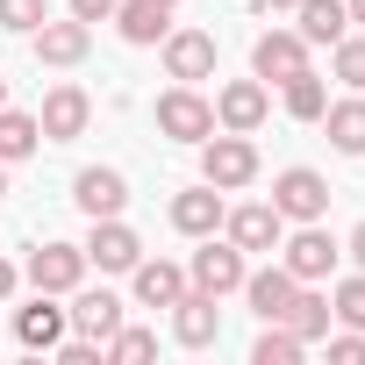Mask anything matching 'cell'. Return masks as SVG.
I'll list each match as a JSON object with an SVG mask.
<instances>
[{"instance_id": "7a4b0ae2", "label": "cell", "mask_w": 365, "mask_h": 365, "mask_svg": "<svg viewBox=\"0 0 365 365\" xmlns=\"http://www.w3.org/2000/svg\"><path fill=\"white\" fill-rule=\"evenodd\" d=\"M279 251H287L279 265H287V272H294L301 287H315V279H329V272H336V258H344V244H336V237H329L322 222H301L294 237H279Z\"/></svg>"}, {"instance_id": "d4e9b609", "label": "cell", "mask_w": 365, "mask_h": 365, "mask_svg": "<svg viewBox=\"0 0 365 365\" xmlns=\"http://www.w3.org/2000/svg\"><path fill=\"white\" fill-rule=\"evenodd\" d=\"M36 143H43L36 115H22V108H0V165H15V158H29Z\"/></svg>"}, {"instance_id": "4fadbf2b", "label": "cell", "mask_w": 365, "mask_h": 365, "mask_svg": "<svg viewBox=\"0 0 365 365\" xmlns=\"http://www.w3.org/2000/svg\"><path fill=\"white\" fill-rule=\"evenodd\" d=\"M165 72H172L179 86L208 79V72H215V36H208V29H165Z\"/></svg>"}, {"instance_id": "6da1fadb", "label": "cell", "mask_w": 365, "mask_h": 365, "mask_svg": "<svg viewBox=\"0 0 365 365\" xmlns=\"http://www.w3.org/2000/svg\"><path fill=\"white\" fill-rule=\"evenodd\" d=\"M201 179H208V187H222V194L251 187V179H258V143H251V136H237V129L201 136Z\"/></svg>"}, {"instance_id": "ab89813d", "label": "cell", "mask_w": 365, "mask_h": 365, "mask_svg": "<svg viewBox=\"0 0 365 365\" xmlns=\"http://www.w3.org/2000/svg\"><path fill=\"white\" fill-rule=\"evenodd\" d=\"M0 108H8V79H0Z\"/></svg>"}, {"instance_id": "f546056e", "label": "cell", "mask_w": 365, "mask_h": 365, "mask_svg": "<svg viewBox=\"0 0 365 365\" xmlns=\"http://www.w3.org/2000/svg\"><path fill=\"white\" fill-rule=\"evenodd\" d=\"M43 15H51V0H0V29L8 36H29Z\"/></svg>"}, {"instance_id": "2e32d148", "label": "cell", "mask_w": 365, "mask_h": 365, "mask_svg": "<svg viewBox=\"0 0 365 365\" xmlns=\"http://www.w3.org/2000/svg\"><path fill=\"white\" fill-rule=\"evenodd\" d=\"M72 201H79L86 215H122V201H129V179H122L115 165H86V172L72 179Z\"/></svg>"}, {"instance_id": "74e56055", "label": "cell", "mask_w": 365, "mask_h": 365, "mask_svg": "<svg viewBox=\"0 0 365 365\" xmlns=\"http://www.w3.org/2000/svg\"><path fill=\"white\" fill-rule=\"evenodd\" d=\"M344 8H351V29H365V0H344Z\"/></svg>"}, {"instance_id": "7402d4cb", "label": "cell", "mask_w": 365, "mask_h": 365, "mask_svg": "<svg viewBox=\"0 0 365 365\" xmlns=\"http://www.w3.org/2000/svg\"><path fill=\"white\" fill-rule=\"evenodd\" d=\"M294 15H301V43H336L351 29V8L344 0H294Z\"/></svg>"}, {"instance_id": "44dd1931", "label": "cell", "mask_w": 365, "mask_h": 365, "mask_svg": "<svg viewBox=\"0 0 365 365\" xmlns=\"http://www.w3.org/2000/svg\"><path fill=\"white\" fill-rule=\"evenodd\" d=\"M301 344H322L329 336V294H315V287H294V301H287V315H279Z\"/></svg>"}, {"instance_id": "52a82bcc", "label": "cell", "mask_w": 365, "mask_h": 365, "mask_svg": "<svg viewBox=\"0 0 365 365\" xmlns=\"http://www.w3.org/2000/svg\"><path fill=\"white\" fill-rule=\"evenodd\" d=\"M22 272H29L36 294H72V287L86 279V251H79V244H36Z\"/></svg>"}, {"instance_id": "ba28073f", "label": "cell", "mask_w": 365, "mask_h": 365, "mask_svg": "<svg viewBox=\"0 0 365 365\" xmlns=\"http://www.w3.org/2000/svg\"><path fill=\"white\" fill-rule=\"evenodd\" d=\"M265 115H272V93H265V79H230V86L215 93V122H222V129H237V136L265 129Z\"/></svg>"}, {"instance_id": "e0dca14e", "label": "cell", "mask_w": 365, "mask_h": 365, "mask_svg": "<svg viewBox=\"0 0 365 365\" xmlns=\"http://www.w3.org/2000/svg\"><path fill=\"white\" fill-rule=\"evenodd\" d=\"M294 287H301V279H294L287 265L244 272V301H251V315H258V322H279V315H287V301H294Z\"/></svg>"}, {"instance_id": "9c48e42d", "label": "cell", "mask_w": 365, "mask_h": 365, "mask_svg": "<svg viewBox=\"0 0 365 365\" xmlns=\"http://www.w3.org/2000/svg\"><path fill=\"white\" fill-rule=\"evenodd\" d=\"M79 251H86V265H101V272H129V265L143 258V244H136V230H129L122 215H93V237H86Z\"/></svg>"}, {"instance_id": "ffe728a7", "label": "cell", "mask_w": 365, "mask_h": 365, "mask_svg": "<svg viewBox=\"0 0 365 365\" xmlns=\"http://www.w3.org/2000/svg\"><path fill=\"white\" fill-rule=\"evenodd\" d=\"M129 279H136V301H143V308H172L179 294H187V272H179L172 258H136Z\"/></svg>"}, {"instance_id": "603a6c76", "label": "cell", "mask_w": 365, "mask_h": 365, "mask_svg": "<svg viewBox=\"0 0 365 365\" xmlns=\"http://www.w3.org/2000/svg\"><path fill=\"white\" fill-rule=\"evenodd\" d=\"M172 8H158V0H122V8H115V29L129 36V43H165V22Z\"/></svg>"}, {"instance_id": "5bb4252c", "label": "cell", "mask_w": 365, "mask_h": 365, "mask_svg": "<svg viewBox=\"0 0 365 365\" xmlns=\"http://www.w3.org/2000/svg\"><path fill=\"white\" fill-rule=\"evenodd\" d=\"M172 336L187 344V351H208V344L222 336V308H215V294H194V287L179 294V301H172Z\"/></svg>"}, {"instance_id": "d590c367", "label": "cell", "mask_w": 365, "mask_h": 365, "mask_svg": "<svg viewBox=\"0 0 365 365\" xmlns=\"http://www.w3.org/2000/svg\"><path fill=\"white\" fill-rule=\"evenodd\" d=\"M344 251H351V258H358V272H365V222L351 230V244H344Z\"/></svg>"}, {"instance_id": "277c9868", "label": "cell", "mask_w": 365, "mask_h": 365, "mask_svg": "<svg viewBox=\"0 0 365 365\" xmlns=\"http://www.w3.org/2000/svg\"><path fill=\"white\" fill-rule=\"evenodd\" d=\"M222 237L251 258V251H279V237H287V215L272 208V201H244V208H222Z\"/></svg>"}, {"instance_id": "60d3db41", "label": "cell", "mask_w": 365, "mask_h": 365, "mask_svg": "<svg viewBox=\"0 0 365 365\" xmlns=\"http://www.w3.org/2000/svg\"><path fill=\"white\" fill-rule=\"evenodd\" d=\"M158 8H179V0H158Z\"/></svg>"}, {"instance_id": "4dcf8cb0", "label": "cell", "mask_w": 365, "mask_h": 365, "mask_svg": "<svg viewBox=\"0 0 365 365\" xmlns=\"http://www.w3.org/2000/svg\"><path fill=\"white\" fill-rule=\"evenodd\" d=\"M101 351H108V358H122V365H136V358H150V351H158V336H150V329H129V322H122V329H115V336H108Z\"/></svg>"}, {"instance_id": "7c38bea8", "label": "cell", "mask_w": 365, "mask_h": 365, "mask_svg": "<svg viewBox=\"0 0 365 365\" xmlns=\"http://www.w3.org/2000/svg\"><path fill=\"white\" fill-rule=\"evenodd\" d=\"M86 122H93V101L79 86H51L43 93V115H36L43 143H72V136H86Z\"/></svg>"}, {"instance_id": "8fae6325", "label": "cell", "mask_w": 365, "mask_h": 365, "mask_svg": "<svg viewBox=\"0 0 365 365\" xmlns=\"http://www.w3.org/2000/svg\"><path fill=\"white\" fill-rule=\"evenodd\" d=\"M251 72L272 79V86H287L294 72H308V43H301V29H272V36H258V43H251Z\"/></svg>"}, {"instance_id": "30bf717a", "label": "cell", "mask_w": 365, "mask_h": 365, "mask_svg": "<svg viewBox=\"0 0 365 365\" xmlns=\"http://www.w3.org/2000/svg\"><path fill=\"white\" fill-rule=\"evenodd\" d=\"M29 43H36V65H79V58L93 51V22H79V15H72V22H51V15H43V22L29 29Z\"/></svg>"}, {"instance_id": "484cf974", "label": "cell", "mask_w": 365, "mask_h": 365, "mask_svg": "<svg viewBox=\"0 0 365 365\" xmlns=\"http://www.w3.org/2000/svg\"><path fill=\"white\" fill-rule=\"evenodd\" d=\"M279 93H287V115H294V122H322V108H329V86H322L315 72H294Z\"/></svg>"}, {"instance_id": "ac0fdd59", "label": "cell", "mask_w": 365, "mask_h": 365, "mask_svg": "<svg viewBox=\"0 0 365 365\" xmlns=\"http://www.w3.org/2000/svg\"><path fill=\"white\" fill-rule=\"evenodd\" d=\"M65 322H72V329H79L86 344H108V336L122 329V301H115L108 287H93V294H79V301L65 308Z\"/></svg>"}, {"instance_id": "83f0119b", "label": "cell", "mask_w": 365, "mask_h": 365, "mask_svg": "<svg viewBox=\"0 0 365 365\" xmlns=\"http://www.w3.org/2000/svg\"><path fill=\"white\" fill-rule=\"evenodd\" d=\"M329 72H336L351 93H365V36H351V29H344V36L329 43Z\"/></svg>"}, {"instance_id": "f35d334b", "label": "cell", "mask_w": 365, "mask_h": 365, "mask_svg": "<svg viewBox=\"0 0 365 365\" xmlns=\"http://www.w3.org/2000/svg\"><path fill=\"white\" fill-rule=\"evenodd\" d=\"M0 194H8V165H0Z\"/></svg>"}, {"instance_id": "5b68a950", "label": "cell", "mask_w": 365, "mask_h": 365, "mask_svg": "<svg viewBox=\"0 0 365 365\" xmlns=\"http://www.w3.org/2000/svg\"><path fill=\"white\" fill-rule=\"evenodd\" d=\"M158 129L172 143H201V136H215V101H201L194 86H172V93H158Z\"/></svg>"}, {"instance_id": "e575fe53", "label": "cell", "mask_w": 365, "mask_h": 365, "mask_svg": "<svg viewBox=\"0 0 365 365\" xmlns=\"http://www.w3.org/2000/svg\"><path fill=\"white\" fill-rule=\"evenodd\" d=\"M15 287H22V272H15V258H0V301H8Z\"/></svg>"}, {"instance_id": "8d00e7d4", "label": "cell", "mask_w": 365, "mask_h": 365, "mask_svg": "<svg viewBox=\"0 0 365 365\" xmlns=\"http://www.w3.org/2000/svg\"><path fill=\"white\" fill-rule=\"evenodd\" d=\"M251 8H265V15H279V8H287V15H294V0H251Z\"/></svg>"}, {"instance_id": "d6a6232c", "label": "cell", "mask_w": 365, "mask_h": 365, "mask_svg": "<svg viewBox=\"0 0 365 365\" xmlns=\"http://www.w3.org/2000/svg\"><path fill=\"white\" fill-rule=\"evenodd\" d=\"M115 8H122V0H72L79 22H115Z\"/></svg>"}, {"instance_id": "836d02e7", "label": "cell", "mask_w": 365, "mask_h": 365, "mask_svg": "<svg viewBox=\"0 0 365 365\" xmlns=\"http://www.w3.org/2000/svg\"><path fill=\"white\" fill-rule=\"evenodd\" d=\"M58 358H65V365H93V358H101V344H86V336H72V344H58Z\"/></svg>"}, {"instance_id": "cb8c5ba5", "label": "cell", "mask_w": 365, "mask_h": 365, "mask_svg": "<svg viewBox=\"0 0 365 365\" xmlns=\"http://www.w3.org/2000/svg\"><path fill=\"white\" fill-rule=\"evenodd\" d=\"M322 129H329V143H336L344 158H365V101H336V108H322Z\"/></svg>"}, {"instance_id": "1f68e13d", "label": "cell", "mask_w": 365, "mask_h": 365, "mask_svg": "<svg viewBox=\"0 0 365 365\" xmlns=\"http://www.w3.org/2000/svg\"><path fill=\"white\" fill-rule=\"evenodd\" d=\"M329 365H365V329H344V336H329Z\"/></svg>"}, {"instance_id": "f1b7e54d", "label": "cell", "mask_w": 365, "mask_h": 365, "mask_svg": "<svg viewBox=\"0 0 365 365\" xmlns=\"http://www.w3.org/2000/svg\"><path fill=\"white\" fill-rule=\"evenodd\" d=\"M329 315H336L344 329H365V272L336 279V294H329Z\"/></svg>"}, {"instance_id": "9a60e30c", "label": "cell", "mask_w": 365, "mask_h": 365, "mask_svg": "<svg viewBox=\"0 0 365 365\" xmlns=\"http://www.w3.org/2000/svg\"><path fill=\"white\" fill-rule=\"evenodd\" d=\"M222 187H208V179H201V187H187V194H172V230L179 237H215L222 230Z\"/></svg>"}, {"instance_id": "8992f818", "label": "cell", "mask_w": 365, "mask_h": 365, "mask_svg": "<svg viewBox=\"0 0 365 365\" xmlns=\"http://www.w3.org/2000/svg\"><path fill=\"white\" fill-rule=\"evenodd\" d=\"M187 287H194V294H215V301L237 294V287H244V251H237L230 237H222V244L208 237V244L194 251V265H187Z\"/></svg>"}, {"instance_id": "4316f807", "label": "cell", "mask_w": 365, "mask_h": 365, "mask_svg": "<svg viewBox=\"0 0 365 365\" xmlns=\"http://www.w3.org/2000/svg\"><path fill=\"white\" fill-rule=\"evenodd\" d=\"M301 351H308V344H301V336H294L287 322H265V336L251 344V365H294Z\"/></svg>"}, {"instance_id": "d6986e66", "label": "cell", "mask_w": 365, "mask_h": 365, "mask_svg": "<svg viewBox=\"0 0 365 365\" xmlns=\"http://www.w3.org/2000/svg\"><path fill=\"white\" fill-rule=\"evenodd\" d=\"M15 336H22L29 351H58V344H65V308H58V294H36L29 308H15Z\"/></svg>"}, {"instance_id": "3957f363", "label": "cell", "mask_w": 365, "mask_h": 365, "mask_svg": "<svg viewBox=\"0 0 365 365\" xmlns=\"http://www.w3.org/2000/svg\"><path fill=\"white\" fill-rule=\"evenodd\" d=\"M272 208H279L287 222H322V215H329V179L308 172V165H287V172L272 179Z\"/></svg>"}]
</instances>
